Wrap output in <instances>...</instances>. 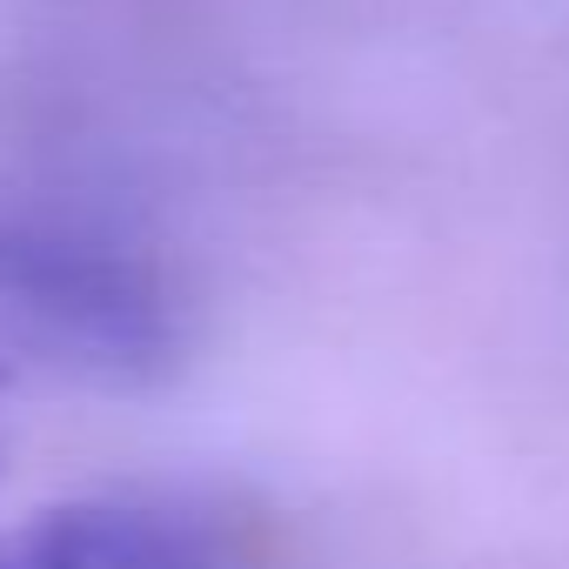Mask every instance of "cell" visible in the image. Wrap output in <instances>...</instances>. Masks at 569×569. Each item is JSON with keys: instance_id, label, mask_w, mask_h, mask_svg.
Returning a JSON list of instances; mask_svg holds the SVG:
<instances>
[{"instance_id": "7a4b0ae2", "label": "cell", "mask_w": 569, "mask_h": 569, "mask_svg": "<svg viewBox=\"0 0 569 569\" xmlns=\"http://www.w3.org/2000/svg\"><path fill=\"white\" fill-rule=\"evenodd\" d=\"M0 569H261V542L201 502L81 496L0 529Z\"/></svg>"}, {"instance_id": "6da1fadb", "label": "cell", "mask_w": 569, "mask_h": 569, "mask_svg": "<svg viewBox=\"0 0 569 569\" xmlns=\"http://www.w3.org/2000/svg\"><path fill=\"white\" fill-rule=\"evenodd\" d=\"M181 356L174 281L88 228L0 214V369L54 382H154Z\"/></svg>"}]
</instances>
